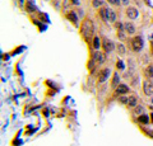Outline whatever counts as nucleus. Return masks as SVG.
<instances>
[{"label":"nucleus","instance_id":"obj_8","mask_svg":"<svg viewBox=\"0 0 153 146\" xmlns=\"http://www.w3.org/2000/svg\"><path fill=\"white\" fill-rule=\"evenodd\" d=\"M129 90H130V89H129L126 84H119L116 89H115V94H116V95H125V94L129 93Z\"/></svg>","mask_w":153,"mask_h":146},{"label":"nucleus","instance_id":"obj_19","mask_svg":"<svg viewBox=\"0 0 153 146\" xmlns=\"http://www.w3.org/2000/svg\"><path fill=\"white\" fill-rule=\"evenodd\" d=\"M116 50H117V54L120 55V56H124V55H125L126 48H125V46H124L123 43H117V45H116Z\"/></svg>","mask_w":153,"mask_h":146},{"label":"nucleus","instance_id":"obj_29","mask_svg":"<svg viewBox=\"0 0 153 146\" xmlns=\"http://www.w3.org/2000/svg\"><path fill=\"white\" fill-rule=\"evenodd\" d=\"M152 109H153V107H152Z\"/></svg>","mask_w":153,"mask_h":146},{"label":"nucleus","instance_id":"obj_3","mask_svg":"<svg viewBox=\"0 0 153 146\" xmlns=\"http://www.w3.org/2000/svg\"><path fill=\"white\" fill-rule=\"evenodd\" d=\"M92 60L97 65H102V64H105V61H106V54L100 52L98 50H94V52L92 54Z\"/></svg>","mask_w":153,"mask_h":146},{"label":"nucleus","instance_id":"obj_9","mask_svg":"<svg viewBox=\"0 0 153 146\" xmlns=\"http://www.w3.org/2000/svg\"><path fill=\"white\" fill-rule=\"evenodd\" d=\"M66 19H68L71 24L75 26V27H78L79 24V22H78V15H76V13L73 12V10H70L68 14H66Z\"/></svg>","mask_w":153,"mask_h":146},{"label":"nucleus","instance_id":"obj_23","mask_svg":"<svg viewBox=\"0 0 153 146\" xmlns=\"http://www.w3.org/2000/svg\"><path fill=\"white\" fill-rule=\"evenodd\" d=\"M116 69H119V70H124V69H125V65H124V62L121 60L116 61Z\"/></svg>","mask_w":153,"mask_h":146},{"label":"nucleus","instance_id":"obj_15","mask_svg":"<svg viewBox=\"0 0 153 146\" xmlns=\"http://www.w3.org/2000/svg\"><path fill=\"white\" fill-rule=\"evenodd\" d=\"M144 75L147 79H153V66L152 65H148L144 69Z\"/></svg>","mask_w":153,"mask_h":146},{"label":"nucleus","instance_id":"obj_22","mask_svg":"<svg viewBox=\"0 0 153 146\" xmlns=\"http://www.w3.org/2000/svg\"><path fill=\"white\" fill-rule=\"evenodd\" d=\"M125 33H126L125 31H117V37H119V40H120V41H125V38H126Z\"/></svg>","mask_w":153,"mask_h":146},{"label":"nucleus","instance_id":"obj_1","mask_svg":"<svg viewBox=\"0 0 153 146\" xmlns=\"http://www.w3.org/2000/svg\"><path fill=\"white\" fill-rule=\"evenodd\" d=\"M93 32H94V26H93V22L91 21V19H84L82 22V24H80V34H82V37L85 40V41H88L92 38V36H93Z\"/></svg>","mask_w":153,"mask_h":146},{"label":"nucleus","instance_id":"obj_21","mask_svg":"<svg viewBox=\"0 0 153 146\" xmlns=\"http://www.w3.org/2000/svg\"><path fill=\"white\" fill-rule=\"evenodd\" d=\"M133 112L135 113V114L140 116V114H143V112H144V108H143L142 106H137V107H134V108H133Z\"/></svg>","mask_w":153,"mask_h":146},{"label":"nucleus","instance_id":"obj_13","mask_svg":"<svg viewBox=\"0 0 153 146\" xmlns=\"http://www.w3.org/2000/svg\"><path fill=\"white\" fill-rule=\"evenodd\" d=\"M149 120H151V117L148 116V114H140V116H138V120H137V122L139 125H148L149 123Z\"/></svg>","mask_w":153,"mask_h":146},{"label":"nucleus","instance_id":"obj_20","mask_svg":"<svg viewBox=\"0 0 153 146\" xmlns=\"http://www.w3.org/2000/svg\"><path fill=\"white\" fill-rule=\"evenodd\" d=\"M105 1L106 0H92V5H93V8H96V9H100L101 7H103V4H105Z\"/></svg>","mask_w":153,"mask_h":146},{"label":"nucleus","instance_id":"obj_4","mask_svg":"<svg viewBox=\"0 0 153 146\" xmlns=\"http://www.w3.org/2000/svg\"><path fill=\"white\" fill-rule=\"evenodd\" d=\"M115 43L111 41V40H108V38H102V48L105 51V54H111L112 51L115 50Z\"/></svg>","mask_w":153,"mask_h":146},{"label":"nucleus","instance_id":"obj_26","mask_svg":"<svg viewBox=\"0 0 153 146\" xmlns=\"http://www.w3.org/2000/svg\"><path fill=\"white\" fill-rule=\"evenodd\" d=\"M121 3L124 4V5H128V4H129V0H121Z\"/></svg>","mask_w":153,"mask_h":146},{"label":"nucleus","instance_id":"obj_11","mask_svg":"<svg viewBox=\"0 0 153 146\" xmlns=\"http://www.w3.org/2000/svg\"><path fill=\"white\" fill-rule=\"evenodd\" d=\"M25 10L27 13H33L37 10V7L33 0H26V4H25Z\"/></svg>","mask_w":153,"mask_h":146},{"label":"nucleus","instance_id":"obj_17","mask_svg":"<svg viewBox=\"0 0 153 146\" xmlns=\"http://www.w3.org/2000/svg\"><path fill=\"white\" fill-rule=\"evenodd\" d=\"M92 46H93V48H94V50H98L100 47L102 46V43H101V40H100V37H93Z\"/></svg>","mask_w":153,"mask_h":146},{"label":"nucleus","instance_id":"obj_5","mask_svg":"<svg viewBox=\"0 0 153 146\" xmlns=\"http://www.w3.org/2000/svg\"><path fill=\"white\" fill-rule=\"evenodd\" d=\"M110 75H111V70L108 67H105L102 70H100L98 71V75H97V79H98V83H105L107 81V79L110 78Z\"/></svg>","mask_w":153,"mask_h":146},{"label":"nucleus","instance_id":"obj_24","mask_svg":"<svg viewBox=\"0 0 153 146\" xmlns=\"http://www.w3.org/2000/svg\"><path fill=\"white\" fill-rule=\"evenodd\" d=\"M108 4H111V5H119L120 4V0H106Z\"/></svg>","mask_w":153,"mask_h":146},{"label":"nucleus","instance_id":"obj_10","mask_svg":"<svg viewBox=\"0 0 153 146\" xmlns=\"http://www.w3.org/2000/svg\"><path fill=\"white\" fill-rule=\"evenodd\" d=\"M108 12H110V8L101 7L98 9V17L101 18L103 22H108Z\"/></svg>","mask_w":153,"mask_h":146},{"label":"nucleus","instance_id":"obj_25","mask_svg":"<svg viewBox=\"0 0 153 146\" xmlns=\"http://www.w3.org/2000/svg\"><path fill=\"white\" fill-rule=\"evenodd\" d=\"M70 3L73 4V5H79L80 1H79V0H70Z\"/></svg>","mask_w":153,"mask_h":146},{"label":"nucleus","instance_id":"obj_12","mask_svg":"<svg viewBox=\"0 0 153 146\" xmlns=\"http://www.w3.org/2000/svg\"><path fill=\"white\" fill-rule=\"evenodd\" d=\"M124 28H125L126 34H129V36H133L134 33H135V26H134L133 23H130V22L124 23Z\"/></svg>","mask_w":153,"mask_h":146},{"label":"nucleus","instance_id":"obj_14","mask_svg":"<svg viewBox=\"0 0 153 146\" xmlns=\"http://www.w3.org/2000/svg\"><path fill=\"white\" fill-rule=\"evenodd\" d=\"M128 107H130V108H134V107H137L138 106V98L135 95H130L128 98Z\"/></svg>","mask_w":153,"mask_h":146},{"label":"nucleus","instance_id":"obj_7","mask_svg":"<svg viewBox=\"0 0 153 146\" xmlns=\"http://www.w3.org/2000/svg\"><path fill=\"white\" fill-rule=\"evenodd\" d=\"M125 14H126V17L129 18V19H137L138 15H139V12H138V9L137 8H134V7H128L126 8V10H125Z\"/></svg>","mask_w":153,"mask_h":146},{"label":"nucleus","instance_id":"obj_27","mask_svg":"<svg viewBox=\"0 0 153 146\" xmlns=\"http://www.w3.org/2000/svg\"><path fill=\"white\" fill-rule=\"evenodd\" d=\"M149 117H151V123H153V113H151Z\"/></svg>","mask_w":153,"mask_h":146},{"label":"nucleus","instance_id":"obj_2","mask_svg":"<svg viewBox=\"0 0 153 146\" xmlns=\"http://www.w3.org/2000/svg\"><path fill=\"white\" fill-rule=\"evenodd\" d=\"M130 43H131V48L134 52H139V51L143 48V46H144V41L140 36H135L133 37L130 40Z\"/></svg>","mask_w":153,"mask_h":146},{"label":"nucleus","instance_id":"obj_16","mask_svg":"<svg viewBox=\"0 0 153 146\" xmlns=\"http://www.w3.org/2000/svg\"><path fill=\"white\" fill-rule=\"evenodd\" d=\"M119 80H120V76H119V74L117 73H115L114 74V76H112V81H111V88H114V89H116V87L119 85Z\"/></svg>","mask_w":153,"mask_h":146},{"label":"nucleus","instance_id":"obj_6","mask_svg":"<svg viewBox=\"0 0 153 146\" xmlns=\"http://www.w3.org/2000/svg\"><path fill=\"white\" fill-rule=\"evenodd\" d=\"M143 92H144L146 95L151 97L153 95V83L151 80H146V81H143Z\"/></svg>","mask_w":153,"mask_h":146},{"label":"nucleus","instance_id":"obj_18","mask_svg":"<svg viewBox=\"0 0 153 146\" xmlns=\"http://www.w3.org/2000/svg\"><path fill=\"white\" fill-rule=\"evenodd\" d=\"M108 22L110 23H116V13L112 9H110L108 12Z\"/></svg>","mask_w":153,"mask_h":146},{"label":"nucleus","instance_id":"obj_28","mask_svg":"<svg viewBox=\"0 0 153 146\" xmlns=\"http://www.w3.org/2000/svg\"><path fill=\"white\" fill-rule=\"evenodd\" d=\"M18 1H19V4H21V5L23 4V0H18Z\"/></svg>","mask_w":153,"mask_h":146}]
</instances>
